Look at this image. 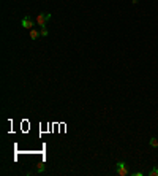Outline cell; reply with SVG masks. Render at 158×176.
<instances>
[{
    "instance_id": "1",
    "label": "cell",
    "mask_w": 158,
    "mask_h": 176,
    "mask_svg": "<svg viewBox=\"0 0 158 176\" xmlns=\"http://www.w3.org/2000/svg\"><path fill=\"white\" fill-rule=\"evenodd\" d=\"M49 19H51V14L49 13H40L36 16V24H38L40 27H46L47 22H49Z\"/></svg>"
},
{
    "instance_id": "2",
    "label": "cell",
    "mask_w": 158,
    "mask_h": 176,
    "mask_svg": "<svg viewBox=\"0 0 158 176\" xmlns=\"http://www.w3.org/2000/svg\"><path fill=\"white\" fill-rule=\"evenodd\" d=\"M115 171H117L118 176H126L128 174V165L125 162H117L115 163Z\"/></svg>"
},
{
    "instance_id": "3",
    "label": "cell",
    "mask_w": 158,
    "mask_h": 176,
    "mask_svg": "<svg viewBox=\"0 0 158 176\" xmlns=\"http://www.w3.org/2000/svg\"><path fill=\"white\" fill-rule=\"evenodd\" d=\"M21 24H22L24 29H29V30H32V29H33V26H35V22H33V19H32L30 16H26V18L21 21Z\"/></svg>"
},
{
    "instance_id": "4",
    "label": "cell",
    "mask_w": 158,
    "mask_h": 176,
    "mask_svg": "<svg viewBox=\"0 0 158 176\" xmlns=\"http://www.w3.org/2000/svg\"><path fill=\"white\" fill-rule=\"evenodd\" d=\"M40 35H41V34H40L38 30H35V29H32V30H30V38H32V40H36Z\"/></svg>"
},
{
    "instance_id": "5",
    "label": "cell",
    "mask_w": 158,
    "mask_h": 176,
    "mask_svg": "<svg viewBox=\"0 0 158 176\" xmlns=\"http://www.w3.org/2000/svg\"><path fill=\"white\" fill-rule=\"evenodd\" d=\"M149 176H158V167H153V168L149 171Z\"/></svg>"
},
{
    "instance_id": "6",
    "label": "cell",
    "mask_w": 158,
    "mask_h": 176,
    "mask_svg": "<svg viewBox=\"0 0 158 176\" xmlns=\"http://www.w3.org/2000/svg\"><path fill=\"white\" fill-rule=\"evenodd\" d=\"M150 146H152V148H158V140L156 138H150Z\"/></svg>"
},
{
    "instance_id": "7",
    "label": "cell",
    "mask_w": 158,
    "mask_h": 176,
    "mask_svg": "<svg viewBox=\"0 0 158 176\" xmlns=\"http://www.w3.org/2000/svg\"><path fill=\"white\" fill-rule=\"evenodd\" d=\"M44 168H46L44 162H40V163H38V173H43V171H44Z\"/></svg>"
},
{
    "instance_id": "8",
    "label": "cell",
    "mask_w": 158,
    "mask_h": 176,
    "mask_svg": "<svg viewBox=\"0 0 158 176\" xmlns=\"http://www.w3.org/2000/svg\"><path fill=\"white\" fill-rule=\"evenodd\" d=\"M40 34H41V37H47V35H49V30H47L46 27H41V30H40Z\"/></svg>"
}]
</instances>
